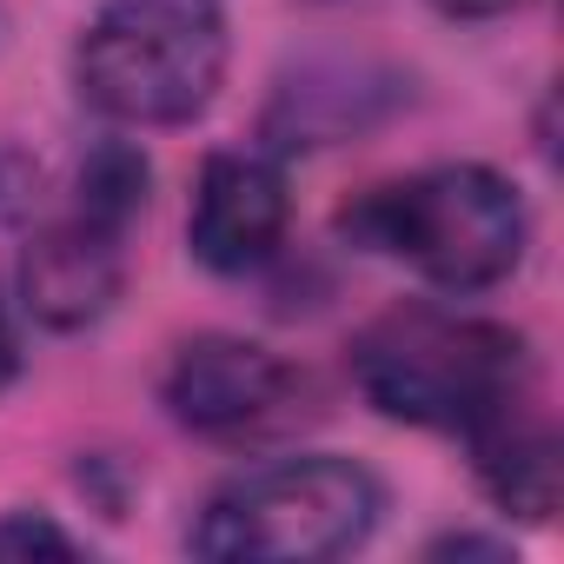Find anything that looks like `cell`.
I'll return each instance as SVG.
<instances>
[{"mask_svg":"<svg viewBox=\"0 0 564 564\" xmlns=\"http://www.w3.org/2000/svg\"><path fill=\"white\" fill-rule=\"evenodd\" d=\"M352 386L386 419L425 432H485L524 399L518 333L438 306H392L352 339Z\"/></svg>","mask_w":564,"mask_h":564,"instance_id":"6da1fadb","label":"cell"},{"mask_svg":"<svg viewBox=\"0 0 564 564\" xmlns=\"http://www.w3.org/2000/svg\"><path fill=\"white\" fill-rule=\"evenodd\" d=\"M339 232L405 259L445 293H485L518 272L531 219L511 180H498L491 166H425L352 199L339 213Z\"/></svg>","mask_w":564,"mask_h":564,"instance_id":"7a4b0ae2","label":"cell"},{"mask_svg":"<svg viewBox=\"0 0 564 564\" xmlns=\"http://www.w3.org/2000/svg\"><path fill=\"white\" fill-rule=\"evenodd\" d=\"M74 80L120 127H186L226 80L219 0H100L80 34Z\"/></svg>","mask_w":564,"mask_h":564,"instance_id":"3957f363","label":"cell"},{"mask_svg":"<svg viewBox=\"0 0 564 564\" xmlns=\"http://www.w3.org/2000/svg\"><path fill=\"white\" fill-rule=\"evenodd\" d=\"M379 478L352 458H279L232 478L206 505L193 551L219 564H319L359 551L379 524Z\"/></svg>","mask_w":564,"mask_h":564,"instance_id":"277c9868","label":"cell"},{"mask_svg":"<svg viewBox=\"0 0 564 564\" xmlns=\"http://www.w3.org/2000/svg\"><path fill=\"white\" fill-rule=\"evenodd\" d=\"M293 392L300 379L286 359L252 339H226V333L186 339L160 379L166 412L199 438H252L293 412Z\"/></svg>","mask_w":564,"mask_h":564,"instance_id":"5b68a950","label":"cell"},{"mask_svg":"<svg viewBox=\"0 0 564 564\" xmlns=\"http://www.w3.org/2000/svg\"><path fill=\"white\" fill-rule=\"evenodd\" d=\"M127 232L120 219L94 213V206H67L61 219H47L34 239H28V259H21V293L34 306L41 326L54 333H74V326H94L113 300H120V279H127Z\"/></svg>","mask_w":564,"mask_h":564,"instance_id":"8992f818","label":"cell"},{"mask_svg":"<svg viewBox=\"0 0 564 564\" xmlns=\"http://www.w3.org/2000/svg\"><path fill=\"white\" fill-rule=\"evenodd\" d=\"M405 74L379 67V61H346V54H319L279 74L272 107H265V140L279 153H313V147H339L352 133H372L386 113L405 107Z\"/></svg>","mask_w":564,"mask_h":564,"instance_id":"52a82bcc","label":"cell"},{"mask_svg":"<svg viewBox=\"0 0 564 564\" xmlns=\"http://www.w3.org/2000/svg\"><path fill=\"white\" fill-rule=\"evenodd\" d=\"M286 173L265 153H213L193 193V259L213 272H246L259 259H272V246L286 239Z\"/></svg>","mask_w":564,"mask_h":564,"instance_id":"ba28073f","label":"cell"},{"mask_svg":"<svg viewBox=\"0 0 564 564\" xmlns=\"http://www.w3.org/2000/svg\"><path fill=\"white\" fill-rule=\"evenodd\" d=\"M478 452V478L485 491L518 511V518H551L557 511V438L544 425H524L518 412H505L498 425L471 432Z\"/></svg>","mask_w":564,"mask_h":564,"instance_id":"9c48e42d","label":"cell"},{"mask_svg":"<svg viewBox=\"0 0 564 564\" xmlns=\"http://www.w3.org/2000/svg\"><path fill=\"white\" fill-rule=\"evenodd\" d=\"M0 557H74V538L34 511H8L0 518Z\"/></svg>","mask_w":564,"mask_h":564,"instance_id":"30bf717a","label":"cell"},{"mask_svg":"<svg viewBox=\"0 0 564 564\" xmlns=\"http://www.w3.org/2000/svg\"><path fill=\"white\" fill-rule=\"evenodd\" d=\"M438 8H445L452 21H498V14L524 8V0H438Z\"/></svg>","mask_w":564,"mask_h":564,"instance_id":"8fae6325","label":"cell"},{"mask_svg":"<svg viewBox=\"0 0 564 564\" xmlns=\"http://www.w3.org/2000/svg\"><path fill=\"white\" fill-rule=\"evenodd\" d=\"M14 372H21V339H14V319H8V306H0V392L14 386Z\"/></svg>","mask_w":564,"mask_h":564,"instance_id":"7c38bea8","label":"cell"}]
</instances>
